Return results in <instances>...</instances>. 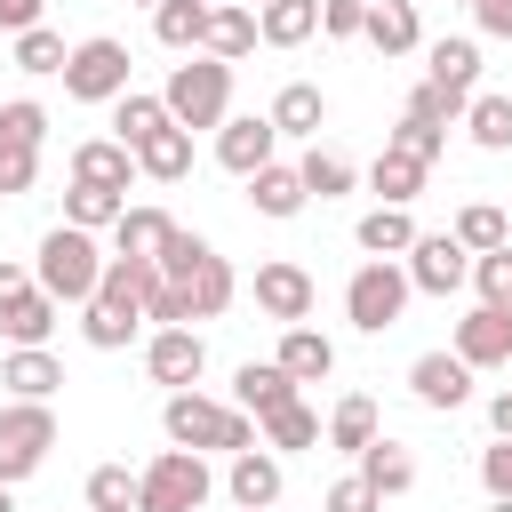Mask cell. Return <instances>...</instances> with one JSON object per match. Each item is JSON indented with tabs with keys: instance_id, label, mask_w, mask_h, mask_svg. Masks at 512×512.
Returning <instances> with one entry per match:
<instances>
[{
	"instance_id": "6da1fadb",
	"label": "cell",
	"mask_w": 512,
	"mask_h": 512,
	"mask_svg": "<svg viewBox=\"0 0 512 512\" xmlns=\"http://www.w3.org/2000/svg\"><path fill=\"white\" fill-rule=\"evenodd\" d=\"M160 432H168V448H192V456H208V448H224V456L264 448L256 416H240L232 400H208V392H168L160 400Z\"/></svg>"
},
{
	"instance_id": "7a4b0ae2",
	"label": "cell",
	"mask_w": 512,
	"mask_h": 512,
	"mask_svg": "<svg viewBox=\"0 0 512 512\" xmlns=\"http://www.w3.org/2000/svg\"><path fill=\"white\" fill-rule=\"evenodd\" d=\"M32 280H40L56 304H88L96 280H104V248H96V232H80V224H48L40 248H32Z\"/></svg>"
},
{
	"instance_id": "3957f363",
	"label": "cell",
	"mask_w": 512,
	"mask_h": 512,
	"mask_svg": "<svg viewBox=\"0 0 512 512\" xmlns=\"http://www.w3.org/2000/svg\"><path fill=\"white\" fill-rule=\"evenodd\" d=\"M160 104H168V120H176L184 136L224 128V120H232V64H216V56H184V64H168Z\"/></svg>"
},
{
	"instance_id": "277c9868",
	"label": "cell",
	"mask_w": 512,
	"mask_h": 512,
	"mask_svg": "<svg viewBox=\"0 0 512 512\" xmlns=\"http://www.w3.org/2000/svg\"><path fill=\"white\" fill-rule=\"evenodd\" d=\"M216 496V472H208V456H192V448H160L144 472H136V512H200Z\"/></svg>"
},
{
	"instance_id": "5b68a950",
	"label": "cell",
	"mask_w": 512,
	"mask_h": 512,
	"mask_svg": "<svg viewBox=\"0 0 512 512\" xmlns=\"http://www.w3.org/2000/svg\"><path fill=\"white\" fill-rule=\"evenodd\" d=\"M408 272H400V256H368L352 280H344V320L360 328V336H384V328H400V312H408Z\"/></svg>"
},
{
	"instance_id": "8992f818",
	"label": "cell",
	"mask_w": 512,
	"mask_h": 512,
	"mask_svg": "<svg viewBox=\"0 0 512 512\" xmlns=\"http://www.w3.org/2000/svg\"><path fill=\"white\" fill-rule=\"evenodd\" d=\"M40 144H48V104L40 96H8L0 104V200L40 184Z\"/></svg>"
},
{
	"instance_id": "52a82bcc",
	"label": "cell",
	"mask_w": 512,
	"mask_h": 512,
	"mask_svg": "<svg viewBox=\"0 0 512 512\" xmlns=\"http://www.w3.org/2000/svg\"><path fill=\"white\" fill-rule=\"evenodd\" d=\"M56 80H64L72 104H120V96H128V40H112V32L72 40V56H64Z\"/></svg>"
},
{
	"instance_id": "ba28073f",
	"label": "cell",
	"mask_w": 512,
	"mask_h": 512,
	"mask_svg": "<svg viewBox=\"0 0 512 512\" xmlns=\"http://www.w3.org/2000/svg\"><path fill=\"white\" fill-rule=\"evenodd\" d=\"M48 448H56V408L48 400H8L0 408V488L32 480L48 464Z\"/></svg>"
},
{
	"instance_id": "9c48e42d",
	"label": "cell",
	"mask_w": 512,
	"mask_h": 512,
	"mask_svg": "<svg viewBox=\"0 0 512 512\" xmlns=\"http://www.w3.org/2000/svg\"><path fill=\"white\" fill-rule=\"evenodd\" d=\"M400 272H408L416 296H456L472 280V256L456 248V232H416V248L400 256Z\"/></svg>"
},
{
	"instance_id": "30bf717a",
	"label": "cell",
	"mask_w": 512,
	"mask_h": 512,
	"mask_svg": "<svg viewBox=\"0 0 512 512\" xmlns=\"http://www.w3.org/2000/svg\"><path fill=\"white\" fill-rule=\"evenodd\" d=\"M272 160H280V128H272L264 112H232V120L216 128V168H224V176L248 184V176L272 168Z\"/></svg>"
},
{
	"instance_id": "8fae6325",
	"label": "cell",
	"mask_w": 512,
	"mask_h": 512,
	"mask_svg": "<svg viewBox=\"0 0 512 512\" xmlns=\"http://www.w3.org/2000/svg\"><path fill=\"white\" fill-rule=\"evenodd\" d=\"M256 312L264 320H280V328H304L312 320V272L296 264V256H272V264H256Z\"/></svg>"
},
{
	"instance_id": "7c38bea8",
	"label": "cell",
	"mask_w": 512,
	"mask_h": 512,
	"mask_svg": "<svg viewBox=\"0 0 512 512\" xmlns=\"http://www.w3.org/2000/svg\"><path fill=\"white\" fill-rule=\"evenodd\" d=\"M144 376L168 384V392H192V384L208 376V344H200V328H152V336H144Z\"/></svg>"
},
{
	"instance_id": "4fadbf2b",
	"label": "cell",
	"mask_w": 512,
	"mask_h": 512,
	"mask_svg": "<svg viewBox=\"0 0 512 512\" xmlns=\"http://www.w3.org/2000/svg\"><path fill=\"white\" fill-rule=\"evenodd\" d=\"M424 88H440L448 104H472L480 96V40H464V32L424 40Z\"/></svg>"
},
{
	"instance_id": "5bb4252c",
	"label": "cell",
	"mask_w": 512,
	"mask_h": 512,
	"mask_svg": "<svg viewBox=\"0 0 512 512\" xmlns=\"http://www.w3.org/2000/svg\"><path fill=\"white\" fill-rule=\"evenodd\" d=\"M408 392H416V408L456 416V408L472 400V368H464L456 352H416V360H408Z\"/></svg>"
},
{
	"instance_id": "9a60e30c",
	"label": "cell",
	"mask_w": 512,
	"mask_h": 512,
	"mask_svg": "<svg viewBox=\"0 0 512 512\" xmlns=\"http://www.w3.org/2000/svg\"><path fill=\"white\" fill-rule=\"evenodd\" d=\"M472 376L480 368H512V312H496V304H472L464 320H456V344H448Z\"/></svg>"
},
{
	"instance_id": "2e32d148",
	"label": "cell",
	"mask_w": 512,
	"mask_h": 512,
	"mask_svg": "<svg viewBox=\"0 0 512 512\" xmlns=\"http://www.w3.org/2000/svg\"><path fill=\"white\" fill-rule=\"evenodd\" d=\"M280 488H288V472H280V456H272V448H240V456L224 464V496H232L240 512H272V504H280Z\"/></svg>"
},
{
	"instance_id": "e0dca14e",
	"label": "cell",
	"mask_w": 512,
	"mask_h": 512,
	"mask_svg": "<svg viewBox=\"0 0 512 512\" xmlns=\"http://www.w3.org/2000/svg\"><path fill=\"white\" fill-rule=\"evenodd\" d=\"M160 296V264L152 256H104V280H96V304H112V312H136L144 320V304Z\"/></svg>"
},
{
	"instance_id": "ac0fdd59",
	"label": "cell",
	"mask_w": 512,
	"mask_h": 512,
	"mask_svg": "<svg viewBox=\"0 0 512 512\" xmlns=\"http://www.w3.org/2000/svg\"><path fill=\"white\" fill-rule=\"evenodd\" d=\"M272 368L304 392V384H328L336 376V344L320 336V328H280V352H272Z\"/></svg>"
},
{
	"instance_id": "d6986e66",
	"label": "cell",
	"mask_w": 512,
	"mask_h": 512,
	"mask_svg": "<svg viewBox=\"0 0 512 512\" xmlns=\"http://www.w3.org/2000/svg\"><path fill=\"white\" fill-rule=\"evenodd\" d=\"M0 384H8V400H56V392H64V360H56L48 344L0 352Z\"/></svg>"
},
{
	"instance_id": "ffe728a7",
	"label": "cell",
	"mask_w": 512,
	"mask_h": 512,
	"mask_svg": "<svg viewBox=\"0 0 512 512\" xmlns=\"http://www.w3.org/2000/svg\"><path fill=\"white\" fill-rule=\"evenodd\" d=\"M296 400H304V392H296L272 360H240V376H232V408H240V416L264 424V416H280V408H296Z\"/></svg>"
},
{
	"instance_id": "44dd1931",
	"label": "cell",
	"mask_w": 512,
	"mask_h": 512,
	"mask_svg": "<svg viewBox=\"0 0 512 512\" xmlns=\"http://www.w3.org/2000/svg\"><path fill=\"white\" fill-rule=\"evenodd\" d=\"M56 312H64V304H56L40 280H32V288H16V296L0 304V336H8V352H24V344H48V336H56Z\"/></svg>"
},
{
	"instance_id": "7402d4cb",
	"label": "cell",
	"mask_w": 512,
	"mask_h": 512,
	"mask_svg": "<svg viewBox=\"0 0 512 512\" xmlns=\"http://www.w3.org/2000/svg\"><path fill=\"white\" fill-rule=\"evenodd\" d=\"M200 56H216V64L256 56V8L248 0H216L208 8V32H200Z\"/></svg>"
},
{
	"instance_id": "603a6c76",
	"label": "cell",
	"mask_w": 512,
	"mask_h": 512,
	"mask_svg": "<svg viewBox=\"0 0 512 512\" xmlns=\"http://www.w3.org/2000/svg\"><path fill=\"white\" fill-rule=\"evenodd\" d=\"M72 184L128 192V184H136V152H128L120 136H88V144H72Z\"/></svg>"
},
{
	"instance_id": "cb8c5ba5",
	"label": "cell",
	"mask_w": 512,
	"mask_h": 512,
	"mask_svg": "<svg viewBox=\"0 0 512 512\" xmlns=\"http://www.w3.org/2000/svg\"><path fill=\"white\" fill-rule=\"evenodd\" d=\"M168 288H184L192 320H216V312H232V296H240V272H232V264H224L216 248H208V256H200V264H192L184 280H168Z\"/></svg>"
},
{
	"instance_id": "d4e9b609",
	"label": "cell",
	"mask_w": 512,
	"mask_h": 512,
	"mask_svg": "<svg viewBox=\"0 0 512 512\" xmlns=\"http://www.w3.org/2000/svg\"><path fill=\"white\" fill-rule=\"evenodd\" d=\"M360 40H368L376 56H416V48H424V16H416V0H376L368 24H360Z\"/></svg>"
},
{
	"instance_id": "484cf974",
	"label": "cell",
	"mask_w": 512,
	"mask_h": 512,
	"mask_svg": "<svg viewBox=\"0 0 512 512\" xmlns=\"http://www.w3.org/2000/svg\"><path fill=\"white\" fill-rule=\"evenodd\" d=\"M280 136H296V144H320V128H328V96L312 88V80H288L280 96H272V112H264Z\"/></svg>"
},
{
	"instance_id": "4316f807",
	"label": "cell",
	"mask_w": 512,
	"mask_h": 512,
	"mask_svg": "<svg viewBox=\"0 0 512 512\" xmlns=\"http://www.w3.org/2000/svg\"><path fill=\"white\" fill-rule=\"evenodd\" d=\"M424 184H432V168H424L416 152H392V144H384V152L368 160V192H376V208H408Z\"/></svg>"
},
{
	"instance_id": "83f0119b",
	"label": "cell",
	"mask_w": 512,
	"mask_h": 512,
	"mask_svg": "<svg viewBox=\"0 0 512 512\" xmlns=\"http://www.w3.org/2000/svg\"><path fill=\"white\" fill-rule=\"evenodd\" d=\"M168 232H176V216H168V208H152V200H128V208H120V224H112V256H152V264H160Z\"/></svg>"
},
{
	"instance_id": "f1b7e54d",
	"label": "cell",
	"mask_w": 512,
	"mask_h": 512,
	"mask_svg": "<svg viewBox=\"0 0 512 512\" xmlns=\"http://www.w3.org/2000/svg\"><path fill=\"white\" fill-rule=\"evenodd\" d=\"M352 472H360L376 496H408V488H416V448H400V440H384V432H376V440L352 456Z\"/></svg>"
},
{
	"instance_id": "f546056e",
	"label": "cell",
	"mask_w": 512,
	"mask_h": 512,
	"mask_svg": "<svg viewBox=\"0 0 512 512\" xmlns=\"http://www.w3.org/2000/svg\"><path fill=\"white\" fill-rule=\"evenodd\" d=\"M248 208H256V216H272V224H288V216H304V176H296L288 160H272V168H256V176H248Z\"/></svg>"
},
{
	"instance_id": "4dcf8cb0",
	"label": "cell",
	"mask_w": 512,
	"mask_h": 512,
	"mask_svg": "<svg viewBox=\"0 0 512 512\" xmlns=\"http://www.w3.org/2000/svg\"><path fill=\"white\" fill-rule=\"evenodd\" d=\"M376 432H384V416H376V400H368V392H344V400L328 408V424H320V440H328V448H344V456H360Z\"/></svg>"
},
{
	"instance_id": "1f68e13d",
	"label": "cell",
	"mask_w": 512,
	"mask_h": 512,
	"mask_svg": "<svg viewBox=\"0 0 512 512\" xmlns=\"http://www.w3.org/2000/svg\"><path fill=\"white\" fill-rule=\"evenodd\" d=\"M320 32V0H264L256 8V40L264 48H304Z\"/></svg>"
},
{
	"instance_id": "d6a6232c",
	"label": "cell",
	"mask_w": 512,
	"mask_h": 512,
	"mask_svg": "<svg viewBox=\"0 0 512 512\" xmlns=\"http://www.w3.org/2000/svg\"><path fill=\"white\" fill-rule=\"evenodd\" d=\"M136 176H144V184H184V176H192V136H184V128L144 136V144H136Z\"/></svg>"
},
{
	"instance_id": "836d02e7",
	"label": "cell",
	"mask_w": 512,
	"mask_h": 512,
	"mask_svg": "<svg viewBox=\"0 0 512 512\" xmlns=\"http://www.w3.org/2000/svg\"><path fill=\"white\" fill-rule=\"evenodd\" d=\"M296 176H304V200H344V192L360 184L352 152H336V144H312V152L296 160Z\"/></svg>"
},
{
	"instance_id": "e575fe53",
	"label": "cell",
	"mask_w": 512,
	"mask_h": 512,
	"mask_svg": "<svg viewBox=\"0 0 512 512\" xmlns=\"http://www.w3.org/2000/svg\"><path fill=\"white\" fill-rule=\"evenodd\" d=\"M200 32H208V0H160L152 8V40L168 56H200Z\"/></svg>"
},
{
	"instance_id": "d590c367",
	"label": "cell",
	"mask_w": 512,
	"mask_h": 512,
	"mask_svg": "<svg viewBox=\"0 0 512 512\" xmlns=\"http://www.w3.org/2000/svg\"><path fill=\"white\" fill-rule=\"evenodd\" d=\"M448 232H456V248H464V256H488V248H504V240H512V216H504L496 200H464Z\"/></svg>"
},
{
	"instance_id": "8d00e7d4",
	"label": "cell",
	"mask_w": 512,
	"mask_h": 512,
	"mask_svg": "<svg viewBox=\"0 0 512 512\" xmlns=\"http://www.w3.org/2000/svg\"><path fill=\"white\" fill-rule=\"evenodd\" d=\"M352 240H360V256H408L416 248V216L408 208H368L352 224Z\"/></svg>"
},
{
	"instance_id": "74e56055",
	"label": "cell",
	"mask_w": 512,
	"mask_h": 512,
	"mask_svg": "<svg viewBox=\"0 0 512 512\" xmlns=\"http://www.w3.org/2000/svg\"><path fill=\"white\" fill-rule=\"evenodd\" d=\"M464 136H472L480 152H512V96H504V88H480V96L464 104Z\"/></svg>"
},
{
	"instance_id": "f35d334b",
	"label": "cell",
	"mask_w": 512,
	"mask_h": 512,
	"mask_svg": "<svg viewBox=\"0 0 512 512\" xmlns=\"http://www.w3.org/2000/svg\"><path fill=\"white\" fill-rule=\"evenodd\" d=\"M160 128H176V120H168V104H160V96H144V88H128V96H120V104H112V136H120V144H128V152H136V144H144V136H160Z\"/></svg>"
},
{
	"instance_id": "ab89813d",
	"label": "cell",
	"mask_w": 512,
	"mask_h": 512,
	"mask_svg": "<svg viewBox=\"0 0 512 512\" xmlns=\"http://www.w3.org/2000/svg\"><path fill=\"white\" fill-rule=\"evenodd\" d=\"M120 208H128V192H104V184H64V224H80V232H112V224H120Z\"/></svg>"
},
{
	"instance_id": "60d3db41",
	"label": "cell",
	"mask_w": 512,
	"mask_h": 512,
	"mask_svg": "<svg viewBox=\"0 0 512 512\" xmlns=\"http://www.w3.org/2000/svg\"><path fill=\"white\" fill-rule=\"evenodd\" d=\"M8 56H16V72H32V80H56L72 48H64V32H48V24H32V32H16V40H8Z\"/></svg>"
},
{
	"instance_id": "b9f144b4",
	"label": "cell",
	"mask_w": 512,
	"mask_h": 512,
	"mask_svg": "<svg viewBox=\"0 0 512 512\" xmlns=\"http://www.w3.org/2000/svg\"><path fill=\"white\" fill-rule=\"evenodd\" d=\"M80 336H88L96 352H128V344L144 336V320H136V312H112V304L88 296V304H80Z\"/></svg>"
},
{
	"instance_id": "7bdbcfd3",
	"label": "cell",
	"mask_w": 512,
	"mask_h": 512,
	"mask_svg": "<svg viewBox=\"0 0 512 512\" xmlns=\"http://www.w3.org/2000/svg\"><path fill=\"white\" fill-rule=\"evenodd\" d=\"M256 440L272 448V456H296V448H320V416L296 400V408H280V416H264L256 424Z\"/></svg>"
},
{
	"instance_id": "ee69618b",
	"label": "cell",
	"mask_w": 512,
	"mask_h": 512,
	"mask_svg": "<svg viewBox=\"0 0 512 512\" xmlns=\"http://www.w3.org/2000/svg\"><path fill=\"white\" fill-rule=\"evenodd\" d=\"M88 512H136V472L128 464H96L88 472Z\"/></svg>"
},
{
	"instance_id": "f6af8a7d",
	"label": "cell",
	"mask_w": 512,
	"mask_h": 512,
	"mask_svg": "<svg viewBox=\"0 0 512 512\" xmlns=\"http://www.w3.org/2000/svg\"><path fill=\"white\" fill-rule=\"evenodd\" d=\"M472 288H480V304L512 312V240H504V248H488V256H472Z\"/></svg>"
},
{
	"instance_id": "bcb514c9",
	"label": "cell",
	"mask_w": 512,
	"mask_h": 512,
	"mask_svg": "<svg viewBox=\"0 0 512 512\" xmlns=\"http://www.w3.org/2000/svg\"><path fill=\"white\" fill-rule=\"evenodd\" d=\"M400 120H416V128H440V136H448V128L464 120V104H448L440 88H424V80H416V88H408V112H400Z\"/></svg>"
},
{
	"instance_id": "7dc6e473",
	"label": "cell",
	"mask_w": 512,
	"mask_h": 512,
	"mask_svg": "<svg viewBox=\"0 0 512 512\" xmlns=\"http://www.w3.org/2000/svg\"><path fill=\"white\" fill-rule=\"evenodd\" d=\"M320 512H384V496L360 480V472H344V480H328V496H320Z\"/></svg>"
},
{
	"instance_id": "c3c4849f",
	"label": "cell",
	"mask_w": 512,
	"mask_h": 512,
	"mask_svg": "<svg viewBox=\"0 0 512 512\" xmlns=\"http://www.w3.org/2000/svg\"><path fill=\"white\" fill-rule=\"evenodd\" d=\"M376 0H320V40H360Z\"/></svg>"
},
{
	"instance_id": "681fc988",
	"label": "cell",
	"mask_w": 512,
	"mask_h": 512,
	"mask_svg": "<svg viewBox=\"0 0 512 512\" xmlns=\"http://www.w3.org/2000/svg\"><path fill=\"white\" fill-rule=\"evenodd\" d=\"M480 488H488V504H512V440L480 448Z\"/></svg>"
},
{
	"instance_id": "f907efd6",
	"label": "cell",
	"mask_w": 512,
	"mask_h": 512,
	"mask_svg": "<svg viewBox=\"0 0 512 512\" xmlns=\"http://www.w3.org/2000/svg\"><path fill=\"white\" fill-rule=\"evenodd\" d=\"M200 256H208V240H200V232H184V224H176V232H168V248H160V280H184V272H192V264H200Z\"/></svg>"
},
{
	"instance_id": "816d5d0a",
	"label": "cell",
	"mask_w": 512,
	"mask_h": 512,
	"mask_svg": "<svg viewBox=\"0 0 512 512\" xmlns=\"http://www.w3.org/2000/svg\"><path fill=\"white\" fill-rule=\"evenodd\" d=\"M384 144H392V152H416V160H424V168H432V160H440V152H448V136H440V128H416V120H400V128H392V136H384Z\"/></svg>"
},
{
	"instance_id": "f5cc1de1",
	"label": "cell",
	"mask_w": 512,
	"mask_h": 512,
	"mask_svg": "<svg viewBox=\"0 0 512 512\" xmlns=\"http://www.w3.org/2000/svg\"><path fill=\"white\" fill-rule=\"evenodd\" d=\"M40 8H48V0H0V40L32 32V24H40Z\"/></svg>"
},
{
	"instance_id": "db71d44e",
	"label": "cell",
	"mask_w": 512,
	"mask_h": 512,
	"mask_svg": "<svg viewBox=\"0 0 512 512\" xmlns=\"http://www.w3.org/2000/svg\"><path fill=\"white\" fill-rule=\"evenodd\" d=\"M472 16H480V32H488V40H512V0H480Z\"/></svg>"
},
{
	"instance_id": "11a10c76",
	"label": "cell",
	"mask_w": 512,
	"mask_h": 512,
	"mask_svg": "<svg viewBox=\"0 0 512 512\" xmlns=\"http://www.w3.org/2000/svg\"><path fill=\"white\" fill-rule=\"evenodd\" d=\"M488 432H496V440H512V384L488 400Z\"/></svg>"
},
{
	"instance_id": "9f6ffc18",
	"label": "cell",
	"mask_w": 512,
	"mask_h": 512,
	"mask_svg": "<svg viewBox=\"0 0 512 512\" xmlns=\"http://www.w3.org/2000/svg\"><path fill=\"white\" fill-rule=\"evenodd\" d=\"M16 288H32V264H8V256H0V304H8Z\"/></svg>"
},
{
	"instance_id": "6f0895ef",
	"label": "cell",
	"mask_w": 512,
	"mask_h": 512,
	"mask_svg": "<svg viewBox=\"0 0 512 512\" xmlns=\"http://www.w3.org/2000/svg\"><path fill=\"white\" fill-rule=\"evenodd\" d=\"M0 512H16V488H0Z\"/></svg>"
},
{
	"instance_id": "680465c9",
	"label": "cell",
	"mask_w": 512,
	"mask_h": 512,
	"mask_svg": "<svg viewBox=\"0 0 512 512\" xmlns=\"http://www.w3.org/2000/svg\"><path fill=\"white\" fill-rule=\"evenodd\" d=\"M488 512H512V504H488Z\"/></svg>"
},
{
	"instance_id": "91938a15",
	"label": "cell",
	"mask_w": 512,
	"mask_h": 512,
	"mask_svg": "<svg viewBox=\"0 0 512 512\" xmlns=\"http://www.w3.org/2000/svg\"><path fill=\"white\" fill-rule=\"evenodd\" d=\"M456 8H480V0H456Z\"/></svg>"
},
{
	"instance_id": "94428289",
	"label": "cell",
	"mask_w": 512,
	"mask_h": 512,
	"mask_svg": "<svg viewBox=\"0 0 512 512\" xmlns=\"http://www.w3.org/2000/svg\"><path fill=\"white\" fill-rule=\"evenodd\" d=\"M136 8H160V0H136Z\"/></svg>"
},
{
	"instance_id": "6125c7cd",
	"label": "cell",
	"mask_w": 512,
	"mask_h": 512,
	"mask_svg": "<svg viewBox=\"0 0 512 512\" xmlns=\"http://www.w3.org/2000/svg\"><path fill=\"white\" fill-rule=\"evenodd\" d=\"M256 8H264V0H256Z\"/></svg>"
},
{
	"instance_id": "be15d7a7",
	"label": "cell",
	"mask_w": 512,
	"mask_h": 512,
	"mask_svg": "<svg viewBox=\"0 0 512 512\" xmlns=\"http://www.w3.org/2000/svg\"><path fill=\"white\" fill-rule=\"evenodd\" d=\"M208 8H216V0H208Z\"/></svg>"
}]
</instances>
